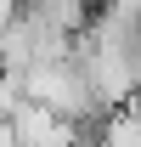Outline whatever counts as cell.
<instances>
[{
	"label": "cell",
	"mask_w": 141,
	"mask_h": 147,
	"mask_svg": "<svg viewBox=\"0 0 141 147\" xmlns=\"http://www.w3.org/2000/svg\"><path fill=\"white\" fill-rule=\"evenodd\" d=\"M6 125H11V142L17 147H85V130L73 125V119L51 113L45 102H28V96L11 108Z\"/></svg>",
	"instance_id": "1"
},
{
	"label": "cell",
	"mask_w": 141,
	"mask_h": 147,
	"mask_svg": "<svg viewBox=\"0 0 141 147\" xmlns=\"http://www.w3.org/2000/svg\"><path fill=\"white\" fill-rule=\"evenodd\" d=\"M90 147H141V108L136 102H130V108H113L102 125H96Z\"/></svg>",
	"instance_id": "2"
}]
</instances>
